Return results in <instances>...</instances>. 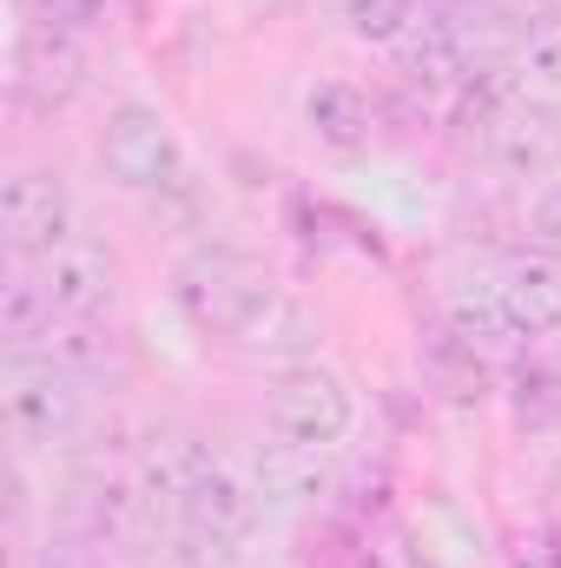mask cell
Here are the masks:
<instances>
[{
	"mask_svg": "<svg viewBox=\"0 0 561 568\" xmlns=\"http://www.w3.org/2000/svg\"><path fill=\"white\" fill-rule=\"evenodd\" d=\"M185 304L198 311V324L238 337L245 351H297V344H310V317L265 272H252L245 258L198 265L192 284H185Z\"/></svg>",
	"mask_w": 561,
	"mask_h": 568,
	"instance_id": "1",
	"label": "cell"
},
{
	"mask_svg": "<svg viewBox=\"0 0 561 568\" xmlns=\"http://www.w3.org/2000/svg\"><path fill=\"white\" fill-rule=\"evenodd\" d=\"M0 424L20 449H53L80 429V390L53 357H7L0 364Z\"/></svg>",
	"mask_w": 561,
	"mask_h": 568,
	"instance_id": "2",
	"label": "cell"
},
{
	"mask_svg": "<svg viewBox=\"0 0 561 568\" xmlns=\"http://www.w3.org/2000/svg\"><path fill=\"white\" fill-rule=\"evenodd\" d=\"M272 429L297 449H330L344 429H350V390L317 371V364H297L284 371L278 390H272Z\"/></svg>",
	"mask_w": 561,
	"mask_h": 568,
	"instance_id": "3",
	"label": "cell"
},
{
	"mask_svg": "<svg viewBox=\"0 0 561 568\" xmlns=\"http://www.w3.org/2000/svg\"><path fill=\"white\" fill-rule=\"evenodd\" d=\"M178 516L192 523L198 542H245L258 529V496L238 469H225L212 449H198V463L178 489Z\"/></svg>",
	"mask_w": 561,
	"mask_h": 568,
	"instance_id": "4",
	"label": "cell"
},
{
	"mask_svg": "<svg viewBox=\"0 0 561 568\" xmlns=\"http://www.w3.org/2000/svg\"><path fill=\"white\" fill-rule=\"evenodd\" d=\"M100 159H106V172H113L120 185H133V192H165V185H178V140H172V126H165L152 106H120V113L106 120V133H100Z\"/></svg>",
	"mask_w": 561,
	"mask_h": 568,
	"instance_id": "5",
	"label": "cell"
},
{
	"mask_svg": "<svg viewBox=\"0 0 561 568\" xmlns=\"http://www.w3.org/2000/svg\"><path fill=\"white\" fill-rule=\"evenodd\" d=\"M67 219H73V205H67V185L53 172H13L0 185V239H7L13 258L60 252L67 245Z\"/></svg>",
	"mask_w": 561,
	"mask_h": 568,
	"instance_id": "6",
	"label": "cell"
},
{
	"mask_svg": "<svg viewBox=\"0 0 561 568\" xmlns=\"http://www.w3.org/2000/svg\"><path fill=\"white\" fill-rule=\"evenodd\" d=\"M80 87H86V53H80V40H73L67 27H53V20L27 27L20 47H13V93H20L27 106L53 113V106H67Z\"/></svg>",
	"mask_w": 561,
	"mask_h": 568,
	"instance_id": "7",
	"label": "cell"
},
{
	"mask_svg": "<svg viewBox=\"0 0 561 568\" xmlns=\"http://www.w3.org/2000/svg\"><path fill=\"white\" fill-rule=\"evenodd\" d=\"M40 284H47V297H53L60 317H100V311H113V297H120V265H113L106 245L67 239L60 252H47Z\"/></svg>",
	"mask_w": 561,
	"mask_h": 568,
	"instance_id": "8",
	"label": "cell"
},
{
	"mask_svg": "<svg viewBox=\"0 0 561 568\" xmlns=\"http://www.w3.org/2000/svg\"><path fill=\"white\" fill-rule=\"evenodd\" d=\"M496 297H502V311L522 337L561 331V258L555 252H516L496 278Z\"/></svg>",
	"mask_w": 561,
	"mask_h": 568,
	"instance_id": "9",
	"label": "cell"
},
{
	"mask_svg": "<svg viewBox=\"0 0 561 568\" xmlns=\"http://www.w3.org/2000/svg\"><path fill=\"white\" fill-rule=\"evenodd\" d=\"M482 140H489V152H496L509 172H529V179H536V172L561 165V113L516 93V100L482 126Z\"/></svg>",
	"mask_w": 561,
	"mask_h": 568,
	"instance_id": "10",
	"label": "cell"
},
{
	"mask_svg": "<svg viewBox=\"0 0 561 568\" xmlns=\"http://www.w3.org/2000/svg\"><path fill=\"white\" fill-rule=\"evenodd\" d=\"M397 60H404L410 87H456L462 93V80L476 73L456 20H410V33L397 40Z\"/></svg>",
	"mask_w": 561,
	"mask_h": 568,
	"instance_id": "11",
	"label": "cell"
},
{
	"mask_svg": "<svg viewBox=\"0 0 561 568\" xmlns=\"http://www.w3.org/2000/svg\"><path fill=\"white\" fill-rule=\"evenodd\" d=\"M422 384L442 397V404H482L489 397V357L469 351L456 331H436L422 344Z\"/></svg>",
	"mask_w": 561,
	"mask_h": 568,
	"instance_id": "12",
	"label": "cell"
},
{
	"mask_svg": "<svg viewBox=\"0 0 561 568\" xmlns=\"http://www.w3.org/2000/svg\"><path fill=\"white\" fill-rule=\"evenodd\" d=\"M304 120H310V133L324 145H344V152H350V145L370 140V120H377V113H370V100H364L357 87L330 80V87H317V93L304 100Z\"/></svg>",
	"mask_w": 561,
	"mask_h": 568,
	"instance_id": "13",
	"label": "cell"
},
{
	"mask_svg": "<svg viewBox=\"0 0 561 568\" xmlns=\"http://www.w3.org/2000/svg\"><path fill=\"white\" fill-rule=\"evenodd\" d=\"M442 331H456L469 351H482V357H496V351H509L522 331L509 324V311H502V297H496V284L489 291H462L456 304H449V324Z\"/></svg>",
	"mask_w": 561,
	"mask_h": 568,
	"instance_id": "14",
	"label": "cell"
},
{
	"mask_svg": "<svg viewBox=\"0 0 561 568\" xmlns=\"http://www.w3.org/2000/svg\"><path fill=\"white\" fill-rule=\"evenodd\" d=\"M47 331H53V297H47V284L40 278H7V291H0V337L20 351V344H47Z\"/></svg>",
	"mask_w": 561,
	"mask_h": 568,
	"instance_id": "15",
	"label": "cell"
},
{
	"mask_svg": "<svg viewBox=\"0 0 561 568\" xmlns=\"http://www.w3.org/2000/svg\"><path fill=\"white\" fill-rule=\"evenodd\" d=\"M47 357H53L67 377H80V371H106V364H113V337H106L93 317H67V324L47 331Z\"/></svg>",
	"mask_w": 561,
	"mask_h": 568,
	"instance_id": "16",
	"label": "cell"
},
{
	"mask_svg": "<svg viewBox=\"0 0 561 568\" xmlns=\"http://www.w3.org/2000/svg\"><path fill=\"white\" fill-rule=\"evenodd\" d=\"M516 60H522V73H529V80L561 87V7H542V13L522 27V40H516Z\"/></svg>",
	"mask_w": 561,
	"mask_h": 568,
	"instance_id": "17",
	"label": "cell"
},
{
	"mask_svg": "<svg viewBox=\"0 0 561 568\" xmlns=\"http://www.w3.org/2000/svg\"><path fill=\"white\" fill-rule=\"evenodd\" d=\"M516 424L522 429H555L561 424V371H549V364L516 371Z\"/></svg>",
	"mask_w": 561,
	"mask_h": 568,
	"instance_id": "18",
	"label": "cell"
},
{
	"mask_svg": "<svg viewBox=\"0 0 561 568\" xmlns=\"http://www.w3.org/2000/svg\"><path fill=\"white\" fill-rule=\"evenodd\" d=\"M350 33L357 40H404L417 20V0H350Z\"/></svg>",
	"mask_w": 561,
	"mask_h": 568,
	"instance_id": "19",
	"label": "cell"
},
{
	"mask_svg": "<svg viewBox=\"0 0 561 568\" xmlns=\"http://www.w3.org/2000/svg\"><path fill=\"white\" fill-rule=\"evenodd\" d=\"M529 232H536L549 252H561V185H549V192L536 199V212H529Z\"/></svg>",
	"mask_w": 561,
	"mask_h": 568,
	"instance_id": "20",
	"label": "cell"
},
{
	"mask_svg": "<svg viewBox=\"0 0 561 568\" xmlns=\"http://www.w3.org/2000/svg\"><path fill=\"white\" fill-rule=\"evenodd\" d=\"M516 568H561V536H522L516 542Z\"/></svg>",
	"mask_w": 561,
	"mask_h": 568,
	"instance_id": "21",
	"label": "cell"
},
{
	"mask_svg": "<svg viewBox=\"0 0 561 568\" xmlns=\"http://www.w3.org/2000/svg\"><path fill=\"white\" fill-rule=\"evenodd\" d=\"M100 13V0H47V20L53 27H86Z\"/></svg>",
	"mask_w": 561,
	"mask_h": 568,
	"instance_id": "22",
	"label": "cell"
},
{
	"mask_svg": "<svg viewBox=\"0 0 561 568\" xmlns=\"http://www.w3.org/2000/svg\"><path fill=\"white\" fill-rule=\"evenodd\" d=\"M549 489H555V516H561V469H555V483H549Z\"/></svg>",
	"mask_w": 561,
	"mask_h": 568,
	"instance_id": "23",
	"label": "cell"
}]
</instances>
